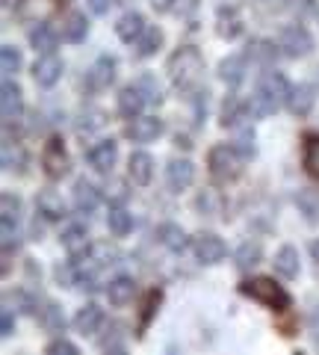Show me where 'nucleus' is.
<instances>
[{"instance_id":"obj_1","label":"nucleus","mask_w":319,"mask_h":355,"mask_svg":"<svg viewBox=\"0 0 319 355\" xmlns=\"http://www.w3.org/2000/svg\"><path fill=\"white\" fill-rule=\"evenodd\" d=\"M287 98H290V83L284 80V74H278V71L263 74L257 92L251 95V104H248V107H251V116L266 119V116H272L281 104H287Z\"/></svg>"},{"instance_id":"obj_2","label":"nucleus","mask_w":319,"mask_h":355,"mask_svg":"<svg viewBox=\"0 0 319 355\" xmlns=\"http://www.w3.org/2000/svg\"><path fill=\"white\" fill-rule=\"evenodd\" d=\"M166 71L178 89H192L204 74V57L198 53V48H192V44H183V48H178L169 57Z\"/></svg>"},{"instance_id":"obj_3","label":"nucleus","mask_w":319,"mask_h":355,"mask_svg":"<svg viewBox=\"0 0 319 355\" xmlns=\"http://www.w3.org/2000/svg\"><path fill=\"white\" fill-rule=\"evenodd\" d=\"M239 291H243L246 296H251L255 302H260V305H266V308H272V311H287L290 308V296H287V291H284L281 284H275L272 279H248V282H243L239 284Z\"/></svg>"},{"instance_id":"obj_4","label":"nucleus","mask_w":319,"mask_h":355,"mask_svg":"<svg viewBox=\"0 0 319 355\" xmlns=\"http://www.w3.org/2000/svg\"><path fill=\"white\" fill-rule=\"evenodd\" d=\"M207 166H210V175L216 181H237L239 172H243V157H239V151L234 146H216L210 148L207 154Z\"/></svg>"},{"instance_id":"obj_5","label":"nucleus","mask_w":319,"mask_h":355,"mask_svg":"<svg viewBox=\"0 0 319 355\" xmlns=\"http://www.w3.org/2000/svg\"><path fill=\"white\" fill-rule=\"evenodd\" d=\"M278 48L287 53V57L299 60V57H307V53L313 51V39H311V33H307L304 27L293 24V27H284L281 39H278Z\"/></svg>"},{"instance_id":"obj_6","label":"nucleus","mask_w":319,"mask_h":355,"mask_svg":"<svg viewBox=\"0 0 319 355\" xmlns=\"http://www.w3.org/2000/svg\"><path fill=\"white\" fill-rule=\"evenodd\" d=\"M42 166H45V175L60 181V178L69 175V154H65V146L60 137H51L45 151H42Z\"/></svg>"},{"instance_id":"obj_7","label":"nucleus","mask_w":319,"mask_h":355,"mask_svg":"<svg viewBox=\"0 0 319 355\" xmlns=\"http://www.w3.org/2000/svg\"><path fill=\"white\" fill-rule=\"evenodd\" d=\"M60 12V0H21L18 18L30 21V24H45Z\"/></svg>"},{"instance_id":"obj_8","label":"nucleus","mask_w":319,"mask_h":355,"mask_svg":"<svg viewBox=\"0 0 319 355\" xmlns=\"http://www.w3.org/2000/svg\"><path fill=\"white\" fill-rule=\"evenodd\" d=\"M192 252H195L198 261L210 266V263H219L225 258V243L216 234H210V231H201V234L192 237Z\"/></svg>"},{"instance_id":"obj_9","label":"nucleus","mask_w":319,"mask_h":355,"mask_svg":"<svg viewBox=\"0 0 319 355\" xmlns=\"http://www.w3.org/2000/svg\"><path fill=\"white\" fill-rule=\"evenodd\" d=\"M33 77H36L39 86H53L62 77V60L57 57V53H42V57L36 60V65H33Z\"/></svg>"},{"instance_id":"obj_10","label":"nucleus","mask_w":319,"mask_h":355,"mask_svg":"<svg viewBox=\"0 0 319 355\" xmlns=\"http://www.w3.org/2000/svg\"><path fill=\"white\" fill-rule=\"evenodd\" d=\"M163 133V121L157 116H136L127 125V137L134 142H154Z\"/></svg>"},{"instance_id":"obj_11","label":"nucleus","mask_w":319,"mask_h":355,"mask_svg":"<svg viewBox=\"0 0 319 355\" xmlns=\"http://www.w3.org/2000/svg\"><path fill=\"white\" fill-rule=\"evenodd\" d=\"M116 157H118V142L113 139H101L98 146L89 148V166L98 172H109L116 166Z\"/></svg>"},{"instance_id":"obj_12","label":"nucleus","mask_w":319,"mask_h":355,"mask_svg":"<svg viewBox=\"0 0 319 355\" xmlns=\"http://www.w3.org/2000/svg\"><path fill=\"white\" fill-rule=\"evenodd\" d=\"M127 175L130 181H134L136 187H148L151 184V175H154V160L148 151H134L127 160Z\"/></svg>"},{"instance_id":"obj_13","label":"nucleus","mask_w":319,"mask_h":355,"mask_svg":"<svg viewBox=\"0 0 319 355\" xmlns=\"http://www.w3.org/2000/svg\"><path fill=\"white\" fill-rule=\"evenodd\" d=\"M166 181H169V187L172 190H186L192 181H195V166L190 163V160H169V166H166Z\"/></svg>"},{"instance_id":"obj_14","label":"nucleus","mask_w":319,"mask_h":355,"mask_svg":"<svg viewBox=\"0 0 319 355\" xmlns=\"http://www.w3.org/2000/svg\"><path fill=\"white\" fill-rule=\"evenodd\" d=\"M0 110H3V121L9 125V121H15L21 116V110H24V104H21V89L6 80L3 86H0Z\"/></svg>"},{"instance_id":"obj_15","label":"nucleus","mask_w":319,"mask_h":355,"mask_svg":"<svg viewBox=\"0 0 319 355\" xmlns=\"http://www.w3.org/2000/svg\"><path fill=\"white\" fill-rule=\"evenodd\" d=\"M113 80H116V60L113 57H98L95 65L89 69V74H86V83H89L92 89H107Z\"/></svg>"},{"instance_id":"obj_16","label":"nucleus","mask_w":319,"mask_h":355,"mask_svg":"<svg viewBox=\"0 0 319 355\" xmlns=\"http://www.w3.org/2000/svg\"><path fill=\"white\" fill-rule=\"evenodd\" d=\"M104 326V311L98 305H83L80 311H77L74 317V329L80 331V335H98V329Z\"/></svg>"},{"instance_id":"obj_17","label":"nucleus","mask_w":319,"mask_h":355,"mask_svg":"<svg viewBox=\"0 0 319 355\" xmlns=\"http://www.w3.org/2000/svg\"><path fill=\"white\" fill-rule=\"evenodd\" d=\"M145 92H142L139 86H127L118 92V113H122L125 119H136L142 113V107H145Z\"/></svg>"},{"instance_id":"obj_18","label":"nucleus","mask_w":319,"mask_h":355,"mask_svg":"<svg viewBox=\"0 0 319 355\" xmlns=\"http://www.w3.org/2000/svg\"><path fill=\"white\" fill-rule=\"evenodd\" d=\"M101 205V193H98V187L89 184L86 178L74 184V207L80 210V214H92V210Z\"/></svg>"},{"instance_id":"obj_19","label":"nucleus","mask_w":319,"mask_h":355,"mask_svg":"<svg viewBox=\"0 0 319 355\" xmlns=\"http://www.w3.org/2000/svg\"><path fill=\"white\" fill-rule=\"evenodd\" d=\"M313 101H316L313 86L299 83V86H293V89H290L287 107H290V113H293V116H307V113H311V110H313Z\"/></svg>"},{"instance_id":"obj_20","label":"nucleus","mask_w":319,"mask_h":355,"mask_svg":"<svg viewBox=\"0 0 319 355\" xmlns=\"http://www.w3.org/2000/svg\"><path fill=\"white\" fill-rule=\"evenodd\" d=\"M107 296H109V305L122 308V305H127L130 299L136 296V282L130 279V275H118V279L109 282V287H107Z\"/></svg>"},{"instance_id":"obj_21","label":"nucleus","mask_w":319,"mask_h":355,"mask_svg":"<svg viewBox=\"0 0 319 355\" xmlns=\"http://www.w3.org/2000/svg\"><path fill=\"white\" fill-rule=\"evenodd\" d=\"M62 246L69 254H74V258H80V254H86V249H89V231H86L83 225H69L62 231Z\"/></svg>"},{"instance_id":"obj_22","label":"nucleus","mask_w":319,"mask_h":355,"mask_svg":"<svg viewBox=\"0 0 319 355\" xmlns=\"http://www.w3.org/2000/svg\"><path fill=\"white\" fill-rule=\"evenodd\" d=\"M116 33H118L122 42H136L142 33H145V18H142L139 12H125L122 18H118Z\"/></svg>"},{"instance_id":"obj_23","label":"nucleus","mask_w":319,"mask_h":355,"mask_svg":"<svg viewBox=\"0 0 319 355\" xmlns=\"http://www.w3.org/2000/svg\"><path fill=\"white\" fill-rule=\"evenodd\" d=\"M275 270H278V275H284V279H295V275H299V252L293 246H281L278 254H275Z\"/></svg>"},{"instance_id":"obj_24","label":"nucleus","mask_w":319,"mask_h":355,"mask_svg":"<svg viewBox=\"0 0 319 355\" xmlns=\"http://www.w3.org/2000/svg\"><path fill=\"white\" fill-rule=\"evenodd\" d=\"M157 237H160L163 246L172 249V252H183L186 249V234H183L181 225H174V222H163V225L157 228Z\"/></svg>"},{"instance_id":"obj_25","label":"nucleus","mask_w":319,"mask_h":355,"mask_svg":"<svg viewBox=\"0 0 319 355\" xmlns=\"http://www.w3.org/2000/svg\"><path fill=\"white\" fill-rule=\"evenodd\" d=\"M219 77L228 83V86H239L246 77V60L243 57H228L219 62Z\"/></svg>"},{"instance_id":"obj_26","label":"nucleus","mask_w":319,"mask_h":355,"mask_svg":"<svg viewBox=\"0 0 319 355\" xmlns=\"http://www.w3.org/2000/svg\"><path fill=\"white\" fill-rule=\"evenodd\" d=\"M36 207H39V214L45 216V219H62V216H65V205H62V198H60L57 193H53V190L39 193Z\"/></svg>"},{"instance_id":"obj_27","label":"nucleus","mask_w":319,"mask_h":355,"mask_svg":"<svg viewBox=\"0 0 319 355\" xmlns=\"http://www.w3.org/2000/svg\"><path fill=\"white\" fill-rule=\"evenodd\" d=\"M251 113V107H246L243 101H237V98H230L222 110V125L225 128H246V119Z\"/></svg>"},{"instance_id":"obj_28","label":"nucleus","mask_w":319,"mask_h":355,"mask_svg":"<svg viewBox=\"0 0 319 355\" xmlns=\"http://www.w3.org/2000/svg\"><path fill=\"white\" fill-rule=\"evenodd\" d=\"M86 33H89L86 15L71 12L69 18H65V24H62V39H69V42H83V39H86Z\"/></svg>"},{"instance_id":"obj_29","label":"nucleus","mask_w":319,"mask_h":355,"mask_svg":"<svg viewBox=\"0 0 319 355\" xmlns=\"http://www.w3.org/2000/svg\"><path fill=\"white\" fill-rule=\"evenodd\" d=\"M260 258H263V252H260V243H243V246L237 249V254H234V261H237V266L239 270H251V266H257L260 263Z\"/></svg>"},{"instance_id":"obj_30","label":"nucleus","mask_w":319,"mask_h":355,"mask_svg":"<svg viewBox=\"0 0 319 355\" xmlns=\"http://www.w3.org/2000/svg\"><path fill=\"white\" fill-rule=\"evenodd\" d=\"M30 44L39 53H53V48H57V33H53L51 27H45V24H39L30 33Z\"/></svg>"},{"instance_id":"obj_31","label":"nucleus","mask_w":319,"mask_h":355,"mask_svg":"<svg viewBox=\"0 0 319 355\" xmlns=\"http://www.w3.org/2000/svg\"><path fill=\"white\" fill-rule=\"evenodd\" d=\"M107 225L109 231H113L116 237H125L130 228H134V219H130V214L125 207H109V214H107Z\"/></svg>"},{"instance_id":"obj_32","label":"nucleus","mask_w":319,"mask_h":355,"mask_svg":"<svg viewBox=\"0 0 319 355\" xmlns=\"http://www.w3.org/2000/svg\"><path fill=\"white\" fill-rule=\"evenodd\" d=\"M195 207H198V214H204V216H219L222 214V196L216 190H201L195 198Z\"/></svg>"},{"instance_id":"obj_33","label":"nucleus","mask_w":319,"mask_h":355,"mask_svg":"<svg viewBox=\"0 0 319 355\" xmlns=\"http://www.w3.org/2000/svg\"><path fill=\"white\" fill-rule=\"evenodd\" d=\"M160 44H163V33L157 27H145V33L136 39V53H139V57H151Z\"/></svg>"},{"instance_id":"obj_34","label":"nucleus","mask_w":319,"mask_h":355,"mask_svg":"<svg viewBox=\"0 0 319 355\" xmlns=\"http://www.w3.org/2000/svg\"><path fill=\"white\" fill-rule=\"evenodd\" d=\"M295 205H299V210L307 216V222H319V193L304 190V193H299V198H295Z\"/></svg>"},{"instance_id":"obj_35","label":"nucleus","mask_w":319,"mask_h":355,"mask_svg":"<svg viewBox=\"0 0 319 355\" xmlns=\"http://www.w3.org/2000/svg\"><path fill=\"white\" fill-rule=\"evenodd\" d=\"M239 30H243V24H239V18H237V12L230 9V12H219V36L222 39H237L239 36Z\"/></svg>"},{"instance_id":"obj_36","label":"nucleus","mask_w":319,"mask_h":355,"mask_svg":"<svg viewBox=\"0 0 319 355\" xmlns=\"http://www.w3.org/2000/svg\"><path fill=\"white\" fill-rule=\"evenodd\" d=\"M18 216H21V198L12 193H3L0 196V219L18 222Z\"/></svg>"},{"instance_id":"obj_37","label":"nucleus","mask_w":319,"mask_h":355,"mask_svg":"<svg viewBox=\"0 0 319 355\" xmlns=\"http://www.w3.org/2000/svg\"><path fill=\"white\" fill-rule=\"evenodd\" d=\"M304 169L319 178V137H307L304 142Z\"/></svg>"},{"instance_id":"obj_38","label":"nucleus","mask_w":319,"mask_h":355,"mask_svg":"<svg viewBox=\"0 0 319 355\" xmlns=\"http://www.w3.org/2000/svg\"><path fill=\"white\" fill-rule=\"evenodd\" d=\"M0 160H3V169L12 172V169H21L24 166V151L12 142H3V154H0Z\"/></svg>"},{"instance_id":"obj_39","label":"nucleus","mask_w":319,"mask_h":355,"mask_svg":"<svg viewBox=\"0 0 319 355\" xmlns=\"http://www.w3.org/2000/svg\"><path fill=\"white\" fill-rule=\"evenodd\" d=\"M237 151H239V157L243 160H251L255 157V133H251V128H239V133H237V146H234Z\"/></svg>"},{"instance_id":"obj_40","label":"nucleus","mask_w":319,"mask_h":355,"mask_svg":"<svg viewBox=\"0 0 319 355\" xmlns=\"http://www.w3.org/2000/svg\"><path fill=\"white\" fill-rule=\"evenodd\" d=\"M0 65H3V74H15L21 69V53L12 48V44H3V48H0Z\"/></svg>"},{"instance_id":"obj_41","label":"nucleus","mask_w":319,"mask_h":355,"mask_svg":"<svg viewBox=\"0 0 319 355\" xmlns=\"http://www.w3.org/2000/svg\"><path fill=\"white\" fill-rule=\"evenodd\" d=\"M160 299H163V296H160V291H151V293L145 296V305H142L145 311H142V317H139V335L148 329L151 317H154V311H157V305H160Z\"/></svg>"},{"instance_id":"obj_42","label":"nucleus","mask_w":319,"mask_h":355,"mask_svg":"<svg viewBox=\"0 0 319 355\" xmlns=\"http://www.w3.org/2000/svg\"><path fill=\"white\" fill-rule=\"evenodd\" d=\"M248 57L257 60V62H272L275 60V44L272 42H255L248 48Z\"/></svg>"},{"instance_id":"obj_43","label":"nucleus","mask_w":319,"mask_h":355,"mask_svg":"<svg viewBox=\"0 0 319 355\" xmlns=\"http://www.w3.org/2000/svg\"><path fill=\"white\" fill-rule=\"evenodd\" d=\"M45 326L51 329V331H62V326H65V317H62V308L60 305H48L45 308Z\"/></svg>"},{"instance_id":"obj_44","label":"nucleus","mask_w":319,"mask_h":355,"mask_svg":"<svg viewBox=\"0 0 319 355\" xmlns=\"http://www.w3.org/2000/svg\"><path fill=\"white\" fill-rule=\"evenodd\" d=\"M172 12L178 18H192L198 12V0H172Z\"/></svg>"},{"instance_id":"obj_45","label":"nucleus","mask_w":319,"mask_h":355,"mask_svg":"<svg viewBox=\"0 0 319 355\" xmlns=\"http://www.w3.org/2000/svg\"><path fill=\"white\" fill-rule=\"evenodd\" d=\"M136 86L142 89V92H145V98H148V101L160 104V98H163V95H160V86L154 83V77H148V74H145V77H142V80H139Z\"/></svg>"},{"instance_id":"obj_46","label":"nucleus","mask_w":319,"mask_h":355,"mask_svg":"<svg viewBox=\"0 0 319 355\" xmlns=\"http://www.w3.org/2000/svg\"><path fill=\"white\" fill-rule=\"evenodd\" d=\"M48 352H51V355H77V347H74L71 340L60 338V340H53V343H51Z\"/></svg>"},{"instance_id":"obj_47","label":"nucleus","mask_w":319,"mask_h":355,"mask_svg":"<svg viewBox=\"0 0 319 355\" xmlns=\"http://www.w3.org/2000/svg\"><path fill=\"white\" fill-rule=\"evenodd\" d=\"M307 331H311V338L319 343V305L307 314Z\"/></svg>"},{"instance_id":"obj_48","label":"nucleus","mask_w":319,"mask_h":355,"mask_svg":"<svg viewBox=\"0 0 319 355\" xmlns=\"http://www.w3.org/2000/svg\"><path fill=\"white\" fill-rule=\"evenodd\" d=\"M12 329H15L12 311H9V308H3V317H0V331H3V335H12Z\"/></svg>"},{"instance_id":"obj_49","label":"nucleus","mask_w":319,"mask_h":355,"mask_svg":"<svg viewBox=\"0 0 319 355\" xmlns=\"http://www.w3.org/2000/svg\"><path fill=\"white\" fill-rule=\"evenodd\" d=\"M109 3H113V0H89V9L95 15H107L109 12Z\"/></svg>"},{"instance_id":"obj_50","label":"nucleus","mask_w":319,"mask_h":355,"mask_svg":"<svg viewBox=\"0 0 319 355\" xmlns=\"http://www.w3.org/2000/svg\"><path fill=\"white\" fill-rule=\"evenodd\" d=\"M151 6L157 9V12H166V9H172V0H151Z\"/></svg>"},{"instance_id":"obj_51","label":"nucleus","mask_w":319,"mask_h":355,"mask_svg":"<svg viewBox=\"0 0 319 355\" xmlns=\"http://www.w3.org/2000/svg\"><path fill=\"white\" fill-rule=\"evenodd\" d=\"M311 254H313V261L319 263V240H313V243H311Z\"/></svg>"}]
</instances>
